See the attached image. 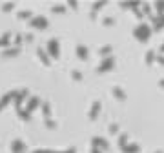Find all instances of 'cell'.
I'll return each instance as SVG.
<instances>
[{"mask_svg": "<svg viewBox=\"0 0 164 153\" xmlns=\"http://www.w3.org/2000/svg\"><path fill=\"white\" fill-rule=\"evenodd\" d=\"M15 95H17V91H15V89H11V91H7V93H6L4 97L0 98V109H2V108H6V106L9 104L11 100H15Z\"/></svg>", "mask_w": 164, "mask_h": 153, "instance_id": "6da1fadb", "label": "cell"}, {"mask_svg": "<svg viewBox=\"0 0 164 153\" xmlns=\"http://www.w3.org/2000/svg\"><path fill=\"white\" fill-rule=\"evenodd\" d=\"M11 151L13 153H24L26 151V146H24V142L20 139H15V141H11Z\"/></svg>", "mask_w": 164, "mask_h": 153, "instance_id": "7a4b0ae2", "label": "cell"}, {"mask_svg": "<svg viewBox=\"0 0 164 153\" xmlns=\"http://www.w3.org/2000/svg\"><path fill=\"white\" fill-rule=\"evenodd\" d=\"M27 95V89L24 87L20 91H17V95H15V104H17V109H22V102H24V98Z\"/></svg>", "mask_w": 164, "mask_h": 153, "instance_id": "3957f363", "label": "cell"}, {"mask_svg": "<svg viewBox=\"0 0 164 153\" xmlns=\"http://www.w3.org/2000/svg\"><path fill=\"white\" fill-rule=\"evenodd\" d=\"M20 53V47L15 46V47H6L4 49V57H13V55H18Z\"/></svg>", "mask_w": 164, "mask_h": 153, "instance_id": "277c9868", "label": "cell"}, {"mask_svg": "<svg viewBox=\"0 0 164 153\" xmlns=\"http://www.w3.org/2000/svg\"><path fill=\"white\" fill-rule=\"evenodd\" d=\"M9 38H11V33L9 31L4 33V35L0 37V44H2V46H9Z\"/></svg>", "mask_w": 164, "mask_h": 153, "instance_id": "5b68a950", "label": "cell"}, {"mask_svg": "<svg viewBox=\"0 0 164 153\" xmlns=\"http://www.w3.org/2000/svg\"><path fill=\"white\" fill-rule=\"evenodd\" d=\"M31 24L33 26H46V24H47V20H46V18H42V17H37V18H33L31 20Z\"/></svg>", "mask_w": 164, "mask_h": 153, "instance_id": "8992f818", "label": "cell"}, {"mask_svg": "<svg viewBox=\"0 0 164 153\" xmlns=\"http://www.w3.org/2000/svg\"><path fill=\"white\" fill-rule=\"evenodd\" d=\"M37 104H38V98H37V97H31V98H29V102H27V111L35 109V108H37Z\"/></svg>", "mask_w": 164, "mask_h": 153, "instance_id": "52a82bcc", "label": "cell"}, {"mask_svg": "<svg viewBox=\"0 0 164 153\" xmlns=\"http://www.w3.org/2000/svg\"><path fill=\"white\" fill-rule=\"evenodd\" d=\"M49 47H51V53H53V55L58 53V47H57V40H49Z\"/></svg>", "mask_w": 164, "mask_h": 153, "instance_id": "ba28073f", "label": "cell"}, {"mask_svg": "<svg viewBox=\"0 0 164 153\" xmlns=\"http://www.w3.org/2000/svg\"><path fill=\"white\" fill-rule=\"evenodd\" d=\"M18 113H20V117H22L24 120L29 119V111H27V109H18Z\"/></svg>", "mask_w": 164, "mask_h": 153, "instance_id": "9c48e42d", "label": "cell"}, {"mask_svg": "<svg viewBox=\"0 0 164 153\" xmlns=\"http://www.w3.org/2000/svg\"><path fill=\"white\" fill-rule=\"evenodd\" d=\"M29 15H31V11H20V15H18V17L26 18V17H29Z\"/></svg>", "mask_w": 164, "mask_h": 153, "instance_id": "30bf717a", "label": "cell"}, {"mask_svg": "<svg viewBox=\"0 0 164 153\" xmlns=\"http://www.w3.org/2000/svg\"><path fill=\"white\" fill-rule=\"evenodd\" d=\"M2 9H6V11L13 9V4H2Z\"/></svg>", "mask_w": 164, "mask_h": 153, "instance_id": "8fae6325", "label": "cell"}, {"mask_svg": "<svg viewBox=\"0 0 164 153\" xmlns=\"http://www.w3.org/2000/svg\"><path fill=\"white\" fill-rule=\"evenodd\" d=\"M38 55H40V58H42L44 62H47V58H46V53H44L42 49H38Z\"/></svg>", "mask_w": 164, "mask_h": 153, "instance_id": "7c38bea8", "label": "cell"}, {"mask_svg": "<svg viewBox=\"0 0 164 153\" xmlns=\"http://www.w3.org/2000/svg\"><path fill=\"white\" fill-rule=\"evenodd\" d=\"M20 40H22V37H20V35H17V37H15V44L18 46V44H20Z\"/></svg>", "mask_w": 164, "mask_h": 153, "instance_id": "4fadbf2b", "label": "cell"}, {"mask_svg": "<svg viewBox=\"0 0 164 153\" xmlns=\"http://www.w3.org/2000/svg\"><path fill=\"white\" fill-rule=\"evenodd\" d=\"M33 153H51V151H47V150H35Z\"/></svg>", "mask_w": 164, "mask_h": 153, "instance_id": "5bb4252c", "label": "cell"}, {"mask_svg": "<svg viewBox=\"0 0 164 153\" xmlns=\"http://www.w3.org/2000/svg\"><path fill=\"white\" fill-rule=\"evenodd\" d=\"M0 46H2V44H0Z\"/></svg>", "mask_w": 164, "mask_h": 153, "instance_id": "9a60e30c", "label": "cell"}]
</instances>
